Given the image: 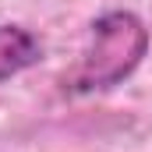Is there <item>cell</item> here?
<instances>
[{
	"label": "cell",
	"mask_w": 152,
	"mask_h": 152,
	"mask_svg": "<svg viewBox=\"0 0 152 152\" xmlns=\"http://www.w3.org/2000/svg\"><path fill=\"white\" fill-rule=\"evenodd\" d=\"M149 25L134 11H124V7L103 11L88 25V39L81 46L78 67L67 75V92L96 96V92H110L124 85L138 71V64L149 57Z\"/></svg>",
	"instance_id": "cell-1"
},
{
	"label": "cell",
	"mask_w": 152,
	"mask_h": 152,
	"mask_svg": "<svg viewBox=\"0 0 152 152\" xmlns=\"http://www.w3.org/2000/svg\"><path fill=\"white\" fill-rule=\"evenodd\" d=\"M39 60H42V39L25 25L0 21V85L25 75Z\"/></svg>",
	"instance_id": "cell-2"
}]
</instances>
